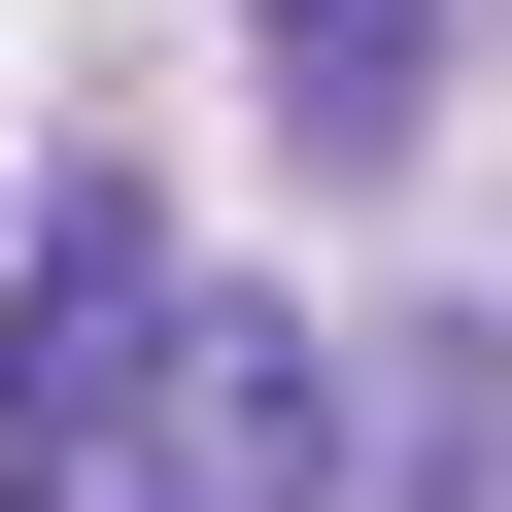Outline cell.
Here are the masks:
<instances>
[{"label":"cell","mask_w":512,"mask_h":512,"mask_svg":"<svg viewBox=\"0 0 512 512\" xmlns=\"http://www.w3.org/2000/svg\"><path fill=\"white\" fill-rule=\"evenodd\" d=\"M137 342H171V205H137L103 137H35V205H0V512H103Z\"/></svg>","instance_id":"obj_1"},{"label":"cell","mask_w":512,"mask_h":512,"mask_svg":"<svg viewBox=\"0 0 512 512\" xmlns=\"http://www.w3.org/2000/svg\"><path fill=\"white\" fill-rule=\"evenodd\" d=\"M342 444H376V410H342V342H308V308H171V342H137L103 512H342Z\"/></svg>","instance_id":"obj_2"},{"label":"cell","mask_w":512,"mask_h":512,"mask_svg":"<svg viewBox=\"0 0 512 512\" xmlns=\"http://www.w3.org/2000/svg\"><path fill=\"white\" fill-rule=\"evenodd\" d=\"M239 69H274L308 171H410V137H444V0H239Z\"/></svg>","instance_id":"obj_3"}]
</instances>
